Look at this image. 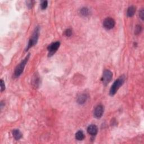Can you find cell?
Wrapping results in <instances>:
<instances>
[{
  "label": "cell",
  "mask_w": 144,
  "mask_h": 144,
  "mask_svg": "<svg viewBox=\"0 0 144 144\" xmlns=\"http://www.w3.org/2000/svg\"><path fill=\"white\" fill-rule=\"evenodd\" d=\"M124 81H125V78L124 76H121L115 81L110 89L109 95L110 96H113L117 93L119 88L123 84Z\"/></svg>",
  "instance_id": "6da1fadb"
},
{
  "label": "cell",
  "mask_w": 144,
  "mask_h": 144,
  "mask_svg": "<svg viewBox=\"0 0 144 144\" xmlns=\"http://www.w3.org/2000/svg\"><path fill=\"white\" fill-rule=\"evenodd\" d=\"M39 35H40V27H37L35 28L31 38L29 41L27 47L25 49L26 51H28L29 48H31L33 46H34L37 43Z\"/></svg>",
  "instance_id": "7a4b0ae2"
},
{
  "label": "cell",
  "mask_w": 144,
  "mask_h": 144,
  "mask_svg": "<svg viewBox=\"0 0 144 144\" xmlns=\"http://www.w3.org/2000/svg\"><path fill=\"white\" fill-rule=\"evenodd\" d=\"M29 57H30V54H28L27 56L25 57L24 59L23 60H22L21 61V63L16 67L15 69V71H14V77H15V78L19 77L23 73L25 65H26V64H27V62L29 60Z\"/></svg>",
  "instance_id": "3957f363"
},
{
  "label": "cell",
  "mask_w": 144,
  "mask_h": 144,
  "mask_svg": "<svg viewBox=\"0 0 144 144\" xmlns=\"http://www.w3.org/2000/svg\"><path fill=\"white\" fill-rule=\"evenodd\" d=\"M113 78V73L110 70L106 69L104 71L101 81L104 86H106L110 82L112 81Z\"/></svg>",
  "instance_id": "277c9868"
},
{
  "label": "cell",
  "mask_w": 144,
  "mask_h": 144,
  "mask_svg": "<svg viewBox=\"0 0 144 144\" xmlns=\"http://www.w3.org/2000/svg\"><path fill=\"white\" fill-rule=\"evenodd\" d=\"M60 46V42L57 41L53 42L48 46L47 50L48 51V57H51L56 52Z\"/></svg>",
  "instance_id": "5b68a950"
},
{
  "label": "cell",
  "mask_w": 144,
  "mask_h": 144,
  "mask_svg": "<svg viewBox=\"0 0 144 144\" xmlns=\"http://www.w3.org/2000/svg\"><path fill=\"white\" fill-rule=\"evenodd\" d=\"M116 25V21L112 18H107L103 22L104 27L107 30H110L113 29Z\"/></svg>",
  "instance_id": "8992f818"
},
{
  "label": "cell",
  "mask_w": 144,
  "mask_h": 144,
  "mask_svg": "<svg viewBox=\"0 0 144 144\" xmlns=\"http://www.w3.org/2000/svg\"><path fill=\"white\" fill-rule=\"evenodd\" d=\"M104 107L102 105H97L94 110L93 116L96 119H100L102 117L104 113Z\"/></svg>",
  "instance_id": "52a82bcc"
},
{
  "label": "cell",
  "mask_w": 144,
  "mask_h": 144,
  "mask_svg": "<svg viewBox=\"0 0 144 144\" xmlns=\"http://www.w3.org/2000/svg\"><path fill=\"white\" fill-rule=\"evenodd\" d=\"M87 132L90 135L92 136H95L98 132V128L96 125L91 124L87 128Z\"/></svg>",
  "instance_id": "ba28073f"
},
{
  "label": "cell",
  "mask_w": 144,
  "mask_h": 144,
  "mask_svg": "<svg viewBox=\"0 0 144 144\" xmlns=\"http://www.w3.org/2000/svg\"><path fill=\"white\" fill-rule=\"evenodd\" d=\"M87 99H88L87 95L86 93H82L78 97L77 103L81 105L84 104L86 102Z\"/></svg>",
  "instance_id": "9c48e42d"
},
{
  "label": "cell",
  "mask_w": 144,
  "mask_h": 144,
  "mask_svg": "<svg viewBox=\"0 0 144 144\" xmlns=\"http://www.w3.org/2000/svg\"><path fill=\"white\" fill-rule=\"evenodd\" d=\"M32 82L33 86L35 87V88H37L39 86V85H40V79L38 74H35V76H33V78L32 81Z\"/></svg>",
  "instance_id": "30bf717a"
},
{
  "label": "cell",
  "mask_w": 144,
  "mask_h": 144,
  "mask_svg": "<svg viewBox=\"0 0 144 144\" xmlns=\"http://www.w3.org/2000/svg\"><path fill=\"white\" fill-rule=\"evenodd\" d=\"M13 137L16 140H19L22 138L23 135L19 129H14L12 131Z\"/></svg>",
  "instance_id": "8fae6325"
},
{
  "label": "cell",
  "mask_w": 144,
  "mask_h": 144,
  "mask_svg": "<svg viewBox=\"0 0 144 144\" xmlns=\"http://www.w3.org/2000/svg\"><path fill=\"white\" fill-rule=\"evenodd\" d=\"M136 7L135 6H131L128 8L127 11V15L128 17H132L136 12Z\"/></svg>",
  "instance_id": "7c38bea8"
},
{
  "label": "cell",
  "mask_w": 144,
  "mask_h": 144,
  "mask_svg": "<svg viewBox=\"0 0 144 144\" xmlns=\"http://www.w3.org/2000/svg\"><path fill=\"white\" fill-rule=\"evenodd\" d=\"M80 14L83 16H87L90 14V11L88 8L84 7L80 10Z\"/></svg>",
  "instance_id": "4fadbf2b"
},
{
  "label": "cell",
  "mask_w": 144,
  "mask_h": 144,
  "mask_svg": "<svg viewBox=\"0 0 144 144\" xmlns=\"http://www.w3.org/2000/svg\"><path fill=\"white\" fill-rule=\"evenodd\" d=\"M84 137V134L82 131H79L76 133V139L78 141L83 140Z\"/></svg>",
  "instance_id": "5bb4252c"
},
{
  "label": "cell",
  "mask_w": 144,
  "mask_h": 144,
  "mask_svg": "<svg viewBox=\"0 0 144 144\" xmlns=\"http://www.w3.org/2000/svg\"><path fill=\"white\" fill-rule=\"evenodd\" d=\"M142 31V27L140 25H137L135 29V34L136 35L139 34Z\"/></svg>",
  "instance_id": "9a60e30c"
},
{
  "label": "cell",
  "mask_w": 144,
  "mask_h": 144,
  "mask_svg": "<svg viewBox=\"0 0 144 144\" xmlns=\"http://www.w3.org/2000/svg\"><path fill=\"white\" fill-rule=\"evenodd\" d=\"M65 35L67 36V37H70V36L72 35V31H71V29H70V28H68L67 29H66V30L65 31Z\"/></svg>",
  "instance_id": "2e32d148"
},
{
  "label": "cell",
  "mask_w": 144,
  "mask_h": 144,
  "mask_svg": "<svg viewBox=\"0 0 144 144\" xmlns=\"http://www.w3.org/2000/svg\"><path fill=\"white\" fill-rule=\"evenodd\" d=\"M48 6V2L47 1H42L41 4V8L42 10H45L47 8Z\"/></svg>",
  "instance_id": "e0dca14e"
},
{
  "label": "cell",
  "mask_w": 144,
  "mask_h": 144,
  "mask_svg": "<svg viewBox=\"0 0 144 144\" xmlns=\"http://www.w3.org/2000/svg\"><path fill=\"white\" fill-rule=\"evenodd\" d=\"M139 16H140V18L143 20L144 19V10H143V9H142L140 10V11L139 12Z\"/></svg>",
  "instance_id": "ac0fdd59"
},
{
  "label": "cell",
  "mask_w": 144,
  "mask_h": 144,
  "mask_svg": "<svg viewBox=\"0 0 144 144\" xmlns=\"http://www.w3.org/2000/svg\"><path fill=\"white\" fill-rule=\"evenodd\" d=\"M1 91H4L5 90V84L4 81H3L2 80H1Z\"/></svg>",
  "instance_id": "d6986e66"
},
{
  "label": "cell",
  "mask_w": 144,
  "mask_h": 144,
  "mask_svg": "<svg viewBox=\"0 0 144 144\" xmlns=\"http://www.w3.org/2000/svg\"><path fill=\"white\" fill-rule=\"evenodd\" d=\"M32 3L33 2L32 1H28V5L27 6L29 7V8H31L32 7Z\"/></svg>",
  "instance_id": "ffe728a7"
}]
</instances>
